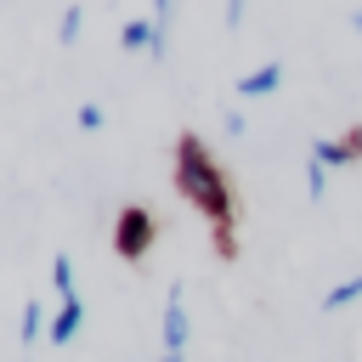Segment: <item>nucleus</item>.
Here are the masks:
<instances>
[{
  "instance_id": "obj_1",
  "label": "nucleus",
  "mask_w": 362,
  "mask_h": 362,
  "mask_svg": "<svg viewBox=\"0 0 362 362\" xmlns=\"http://www.w3.org/2000/svg\"><path fill=\"white\" fill-rule=\"evenodd\" d=\"M175 192L209 221V243L221 260L238 255V198H232V181L226 170L215 164V153L204 147V136L181 130L175 136Z\"/></svg>"
},
{
  "instance_id": "obj_2",
  "label": "nucleus",
  "mask_w": 362,
  "mask_h": 362,
  "mask_svg": "<svg viewBox=\"0 0 362 362\" xmlns=\"http://www.w3.org/2000/svg\"><path fill=\"white\" fill-rule=\"evenodd\" d=\"M153 243H158V215H153L147 204H124V209L113 215V255H119L124 266H136V260L153 255Z\"/></svg>"
},
{
  "instance_id": "obj_3",
  "label": "nucleus",
  "mask_w": 362,
  "mask_h": 362,
  "mask_svg": "<svg viewBox=\"0 0 362 362\" xmlns=\"http://www.w3.org/2000/svg\"><path fill=\"white\" fill-rule=\"evenodd\" d=\"M79 328H85V300H79V294H74V300H57L45 339H51V345H74V339H79Z\"/></svg>"
},
{
  "instance_id": "obj_4",
  "label": "nucleus",
  "mask_w": 362,
  "mask_h": 362,
  "mask_svg": "<svg viewBox=\"0 0 362 362\" xmlns=\"http://www.w3.org/2000/svg\"><path fill=\"white\" fill-rule=\"evenodd\" d=\"M277 85H283V62H255V68H249L232 90H238L243 102H260V96H272Z\"/></svg>"
},
{
  "instance_id": "obj_5",
  "label": "nucleus",
  "mask_w": 362,
  "mask_h": 362,
  "mask_svg": "<svg viewBox=\"0 0 362 362\" xmlns=\"http://www.w3.org/2000/svg\"><path fill=\"white\" fill-rule=\"evenodd\" d=\"M164 351H187V300H181V283H170V294H164Z\"/></svg>"
},
{
  "instance_id": "obj_6",
  "label": "nucleus",
  "mask_w": 362,
  "mask_h": 362,
  "mask_svg": "<svg viewBox=\"0 0 362 362\" xmlns=\"http://www.w3.org/2000/svg\"><path fill=\"white\" fill-rule=\"evenodd\" d=\"M119 45H124V51H147V57H153V51H158V28H153V17H130V23L119 28Z\"/></svg>"
},
{
  "instance_id": "obj_7",
  "label": "nucleus",
  "mask_w": 362,
  "mask_h": 362,
  "mask_svg": "<svg viewBox=\"0 0 362 362\" xmlns=\"http://www.w3.org/2000/svg\"><path fill=\"white\" fill-rule=\"evenodd\" d=\"M311 164L339 170V164H356V153L345 147V136H339V141H334V136H317V141H311Z\"/></svg>"
},
{
  "instance_id": "obj_8",
  "label": "nucleus",
  "mask_w": 362,
  "mask_h": 362,
  "mask_svg": "<svg viewBox=\"0 0 362 362\" xmlns=\"http://www.w3.org/2000/svg\"><path fill=\"white\" fill-rule=\"evenodd\" d=\"M40 328H51V322H45V305H40V300H23V322H17L23 345H40Z\"/></svg>"
},
{
  "instance_id": "obj_9",
  "label": "nucleus",
  "mask_w": 362,
  "mask_h": 362,
  "mask_svg": "<svg viewBox=\"0 0 362 362\" xmlns=\"http://www.w3.org/2000/svg\"><path fill=\"white\" fill-rule=\"evenodd\" d=\"M351 300H362V272H356V277H345V283H334V288L322 294V311H345Z\"/></svg>"
},
{
  "instance_id": "obj_10",
  "label": "nucleus",
  "mask_w": 362,
  "mask_h": 362,
  "mask_svg": "<svg viewBox=\"0 0 362 362\" xmlns=\"http://www.w3.org/2000/svg\"><path fill=\"white\" fill-rule=\"evenodd\" d=\"M51 288H57V300H74L79 288H74V260L68 255H51Z\"/></svg>"
},
{
  "instance_id": "obj_11",
  "label": "nucleus",
  "mask_w": 362,
  "mask_h": 362,
  "mask_svg": "<svg viewBox=\"0 0 362 362\" xmlns=\"http://www.w3.org/2000/svg\"><path fill=\"white\" fill-rule=\"evenodd\" d=\"M170 17H175V0H153V28H158V51L153 57L170 51Z\"/></svg>"
},
{
  "instance_id": "obj_12",
  "label": "nucleus",
  "mask_w": 362,
  "mask_h": 362,
  "mask_svg": "<svg viewBox=\"0 0 362 362\" xmlns=\"http://www.w3.org/2000/svg\"><path fill=\"white\" fill-rule=\"evenodd\" d=\"M79 23H85L79 0H74V6H62V17H57V40H62V45H74V40H79Z\"/></svg>"
},
{
  "instance_id": "obj_13",
  "label": "nucleus",
  "mask_w": 362,
  "mask_h": 362,
  "mask_svg": "<svg viewBox=\"0 0 362 362\" xmlns=\"http://www.w3.org/2000/svg\"><path fill=\"white\" fill-rule=\"evenodd\" d=\"M74 119H79V130H102V124H107V113H102L96 102H79V113H74Z\"/></svg>"
},
{
  "instance_id": "obj_14",
  "label": "nucleus",
  "mask_w": 362,
  "mask_h": 362,
  "mask_svg": "<svg viewBox=\"0 0 362 362\" xmlns=\"http://www.w3.org/2000/svg\"><path fill=\"white\" fill-rule=\"evenodd\" d=\"M221 124H226V136H243V113L238 107H221Z\"/></svg>"
},
{
  "instance_id": "obj_15",
  "label": "nucleus",
  "mask_w": 362,
  "mask_h": 362,
  "mask_svg": "<svg viewBox=\"0 0 362 362\" xmlns=\"http://www.w3.org/2000/svg\"><path fill=\"white\" fill-rule=\"evenodd\" d=\"M305 192H311V198L328 192V170H322V164H311V187H305Z\"/></svg>"
},
{
  "instance_id": "obj_16",
  "label": "nucleus",
  "mask_w": 362,
  "mask_h": 362,
  "mask_svg": "<svg viewBox=\"0 0 362 362\" xmlns=\"http://www.w3.org/2000/svg\"><path fill=\"white\" fill-rule=\"evenodd\" d=\"M243 23V0H226V28H238Z\"/></svg>"
},
{
  "instance_id": "obj_17",
  "label": "nucleus",
  "mask_w": 362,
  "mask_h": 362,
  "mask_svg": "<svg viewBox=\"0 0 362 362\" xmlns=\"http://www.w3.org/2000/svg\"><path fill=\"white\" fill-rule=\"evenodd\" d=\"M158 362H187V351H164V356H158Z\"/></svg>"
},
{
  "instance_id": "obj_18",
  "label": "nucleus",
  "mask_w": 362,
  "mask_h": 362,
  "mask_svg": "<svg viewBox=\"0 0 362 362\" xmlns=\"http://www.w3.org/2000/svg\"><path fill=\"white\" fill-rule=\"evenodd\" d=\"M351 23H356V34H362V11H356V17H351Z\"/></svg>"
}]
</instances>
